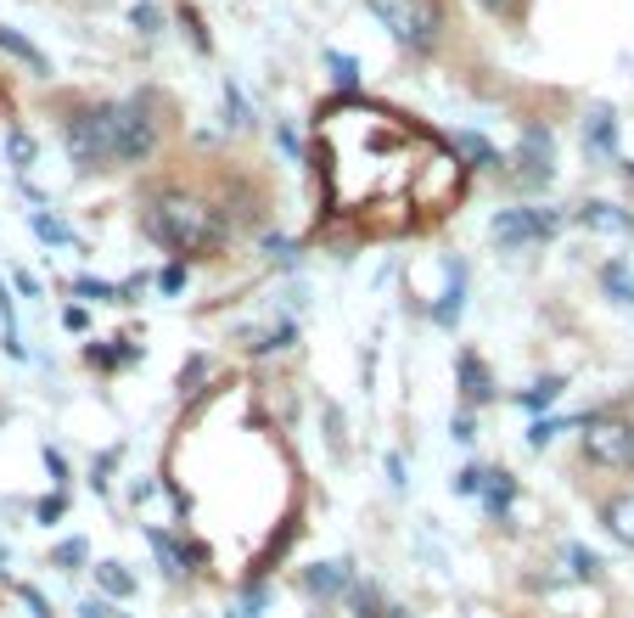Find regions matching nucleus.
Segmentation results:
<instances>
[{
  "label": "nucleus",
  "mask_w": 634,
  "mask_h": 618,
  "mask_svg": "<svg viewBox=\"0 0 634 618\" xmlns=\"http://www.w3.org/2000/svg\"><path fill=\"white\" fill-rule=\"evenodd\" d=\"M68 512V495H52V501H39V523H45V529H52V523Z\"/></svg>",
  "instance_id": "7c9ffc66"
},
{
  "label": "nucleus",
  "mask_w": 634,
  "mask_h": 618,
  "mask_svg": "<svg viewBox=\"0 0 634 618\" xmlns=\"http://www.w3.org/2000/svg\"><path fill=\"white\" fill-rule=\"evenodd\" d=\"M562 389H567L562 377H540V383H533V389L522 394V405H528V411H540V405H556V400H562Z\"/></svg>",
  "instance_id": "aec40b11"
},
{
  "label": "nucleus",
  "mask_w": 634,
  "mask_h": 618,
  "mask_svg": "<svg viewBox=\"0 0 634 618\" xmlns=\"http://www.w3.org/2000/svg\"><path fill=\"white\" fill-rule=\"evenodd\" d=\"M601 523L612 529V540L634 546V495H618V501H607V506H601Z\"/></svg>",
  "instance_id": "9b49d317"
},
{
  "label": "nucleus",
  "mask_w": 634,
  "mask_h": 618,
  "mask_svg": "<svg viewBox=\"0 0 634 618\" xmlns=\"http://www.w3.org/2000/svg\"><path fill=\"white\" fill-rule=\"evenodd\" d=\"M68 153H73L79 169L113 164V158H107V119H102V108H90V113H73V119H68Z\"/></svg>",
  "instance_id": "423d86ee"
},
{
  "label": "nucleus",
  "mask_w": 634,
  "mask_h": 618,
  "mask_svg": "<svg viewBox=\"0 0 634 618\" xmlns=\"http://www.w3.org/2000/svg\"><path fill=\"white\" fill-rule=\"evenodd\" d=\"M477 484H483L477 467H461V472H455V490H461V495H477Z\"/></svg>",
  "instance_id": "72a5a7b5"
},
{
  "label": "nucleus",
  "mask_w": 634,
  "mask_h": 618,
  "mask_svg": "<svg viewBox=\"0 0 634 618\" xmlns=\"http://www.w3.org/2000/svg\"><path fill=\"white\" fill-rule=\"evenodd\" d=\"M601 288L618 299V304H629L634 310V270L623 265V259H612V265H601Z\"/></svg>",
  "instance_id": "ddd939ff"
},
{
  "label": "nucleus",
  "mask_w": 634,
  "mask_h": 618,
  "mask_svg": "<svg viewBox=\"0 0 634 618\" xmlns=\"http://www.w3.org/2000/svg\"><path fill=\"white\" fill-rule=\"evenodd\" d=\"M84 562V540H63L57 546V568H79Z\"/></svg>",
  "instance_id": "c756f323"
},
{
  "label": "nucleus",
  "mask_w": 634,
  "mask_h": 618,
  "mask_svg": "<svg viewBox=\"0 0 634 618\" xmlns=\"http://www.w3.org/2000/svg\"><path fill=\"white\" fill-rule=\"evenodd\" d=\"M365 7L399 45H410V52H432V40H438V7H432V0H365Z\"/></svg>",
  "instance_id": "7ed1b4c3"
},
{
  "label": "nucleus",
  "mask_w": 634,
  "mask_h": 618,
  "mask_svg": "<svg viewBox=\"0 0 634 618\" xmlns=\"http://www.w3.org/2000/svg\"><path fill=\"white\" fill-rule=\"evenodd\" d=\"M45 472H52V484H57V490L68 484V461H63V450H52V445H45Z\"/></svg>",
  "instance_id": "c85d7f7f"
},
{
  "label": "nucleus",
  "mask_w": 634,
  "mask_h": 618,
  "mask_svg": "<svg viewBox=\"0 0 634 618\" xmlns=\"http://www.w3.org/2000/svg\"><path fill=\"white\" fill-rule=\"evenodd\" d=\"M556 225H562V214H551V209H500V214L489 220V236H495L506 254H517V248H528V243H545V236H556Z\"/></svg>",
  "instance_id": "39448f33"
},
{
  "label": "nucleus",
  "mask_w": 634,
  "mask_h": 618,
  "mask_svg": "<svg viewBox=\"0 0 634 618\" xmlns=\"http://www.w3.org/2000/svg\"><path fill=\"white\" fill-rule=\"evenodd\" d=\"M0 52H7V57H18L29 74H45V52H39L34 40H23L18 29H0Z\"/></svg>",
  "instance_id": "f8f14e48"
},
{
  "label": "nucleus",
  "mask_w": 634,
  "mask_h": 618,
  "mask_svg": "<svg viewBox=\"0 0 634 618\" xmlns=\"http://www.w3.org/2000/svg\"><path fill=\"white\" fill-rule=\"evenodd\" d=\"M343 585H349L343 562H320V568H309V591H315V596H331V591H343Z\"/></svg>",
  "instance_id": "a211bd4d"
},
{
  "label": "nucleus",
  "mask_w": 634,
  "mask_h": 618,
  "mask_svg": "<svg viewBox=\"0 0 634 618\" xmlns=\"http://www.w3.org/2000/svg\"><path fill=\"white\" fill-rule=\"evenodd\" d=\"M129 23H135L140 34H158V29H163V18H158V7H135V12H129Z\"/></svg>",
  "instance_id": "cd10ccee"
},
{
  "label": "nucleus",
  "mask_w": 634,
  "mask_h": 618,
  "mask_svg": "<svg viewBox=\"0 0 634 618\" xmlns=\"http://www.w3.org/2000/svg\"><path fill=\"white\" fill-rule=\"evenodd\" d=\"M483 7H489V12H500V7H506V0H483Z\"/></svg>",
  "instance_id": "c9c22d12"
},
{
  "label": "nucleus",
  "mask_w": 634,
  "mask_h": 618,
  "mask_svg": "<svg viewBox=\"0 0 634 618\" xmlns=\"http://www.w3.org/2000/svg\"><path fill=\"white\" fill-rule=\"evenodd\" d=\"M556 434H562V422H533V427H528V445H533V450H545Z\"/></svg>",
  "instance_id": "bb28decb"
},
{
  "label": "nucleus",
  "mask_w": 634,
  "mask_h": 618,
  "mask_svg": "<svg viewBox=\"0 0 634 618\" xmlns=\"http://www.w3.org/2000/svg\"><path fill=\"white\" fill-rule=\"evenodd\" d=\"M354 607H360V613H354V618H387V613H382V602H376V591H371V585H354Z\"/></svg>",
  "instance_id": "393cba45"
},
{
  "label": "nucleus",
  "mask_w": 634,
  "mask_h": 618,
  "mask_svg": "<svg viewBox=\"0 0 634 618\" xmlns=\"http://www.w3.org/2000/svg\"><path fill=\"white\" fill-rule=\"evenodd\" d=\"M79 618H113V607H107L102 596H95V602H84V607H79Z\"/></svg>",
  "instance_id": "f704fd0d"
},
{
  "label": "nucleus",
  "mask_w": 634,
  "mask_h": 618,
  "mask_svg": "<svg viewBox=\"0 0 634 618\" xmlns=\"http://www.w3.org/2000/svg\"><path fill=\"white\" fill-rule=\"evenodd\" d=\"M584 225H596V231H629L634 220L623 214V209H612V203H584V214H578Z\"/></svg>",
  "instance_id": "dca6fc26"
},
{
  "label": "nucleus",
  "mask_w": 634,
  "mask_h": 618,
  "mask_svg": "<svg viewBox=\"0 0 634 618\" xmlns=\"http://www.w3.org/2000/svg\"><path fill=\"white\" fill-rule=\"evenodd\" d=\"M225 113H230V124H236V130L248 124V102H241V90H236V85H225Z\"/></svg>",
  "instance_id": "a878e982"
},
{
  "label": "nucleus",
  "mask_w": 634,
  "mask_h": 618,
  "mask_svg": "<svg viewBox=\"0 0 634 618\" xmlns=\"http://www.w3.org/2000/svg\"><path fill=\"white\" fill-rule=\"evenodd\" d=\"M34 236H39V243H63V248L73 243V231H68L57 214H34Z\"/></svg>",
  "instance_id": "4be33fe9"
},
{
  "label": "nucleus",
  "mask_w": 634,
  "mask_h": 618,
  "mask_svg": "<svg viewBox=\"0 0 634 618\" xmlns=\"http://www.w3.org/2000/svg\"><path fill=\"white\" fill-rule=\"evenodd\" d=\"M584 456L607 472H634V422H623V416L584 422Z\"/></svg>",
  "instance_id": "20e7f679"
},
{
  "label": "nucleus",
  "mask_w": 634,
  "mask_h": 618,
  "mask_svg": "<svg viewBox=\"0 0 634 618\" xmlns=\"http://www.w3.org/2000/svg\"><path fill=\"white\" fill-rule=\"evenodd\" d=\"M455 153H466L477 169H489V164H495V147H489L483 135H472V130H461V135H455Z\"/></svg>",
  "instance_id": "6ab92c4d"
},
{
  "label": "nucleus",
  "mask_w": 634,
  "mask_h": 618,
  "mask_svg": "<svg viewBox=\"0 0 634 618\" xmlns=\"http://www.w3.org/2000/svg\"><path fill=\"white\" fill-rule=\"evenodd\" d=\"M326 63L337 68V85H349V90L360 85V68H354V57H343V52H326Z\"/></svg>",
  "instance_id": "b1692460"
},
{
  "label": "nucleus",
  "mask_w": 634,
  "mask_h": 618,
  "mask_svg": "<svg viewBox=\"0 0 634 618\" xmlns=\"http://www.w3.org/2000/svg\"><path fill=\"white\" fill-rule=\"evenodd\" d=\"M7 153H12V169H29L39 147H34V135H29V130H7Z\"/></svg>",
  "instance_id": "412c9836"
},
{
  "label": "nucleus",
  "mask_w": 634,
  "mask_h": 618,
  "mask_svg": "<svg viewBox=\"0 0 634 618\" xmlns=\"http://www.w3.org/2000/svg\"><path fill=\"white\" fill-rule=\"evenodd\" d=\"M461 304H466V299H461V265H450V293L432 304V321H438V326H455V321H461Z\"/></svg>",
  "instance_id": "4468645a"
},
{
  "label": "nucleus",
  "mask_w": 634,
  "mask_h": 618,
  "mask_svg": "<svg viewBox=\"0 0 634 618\" xmlns=\"http://www.w3.org/2000/svg\"><path fill=\"white\" fill-rule=\"evenodd\" d=\"M450 434H455L461 445H472V439H477V422H472V411H461V416L450 422Z\"/></svg>",
  "instance_id": "2f4dec72"
},
{
  "label": "nucleus",
  "mask_w": 634,
  "mask_h": 618,
  "mask_svg": "<svg viewBox=\"0 0 634 618\" xmlns=\"http://www.w3.org/2000/svg\"><path fill=\"white\" fill-rule=\"evenodd\" d=\"M140 231L169 254H208V248L225 243L219 214L208 203H197V198H185V192H158L140 209Z\"/></svg>",
  "instance_id": "f257e3e1"
},
{
  "label": "nucleus",
  "mask_w": 634,
  "mask_h": 618,
  "mask_svg": "<svg viewBox=\"0 0 634 618\" xmlns=\"http://www.w3.org/2000/svg\"><path fill=\"white\" fill-rule=\"evenodd\" d=\"M102 119H107V158H113V164H140V158H152V147H158V124H152V113H146L140 97H129V102H107Z\"/></svg>",
  "instance_id": "f03ea898"
},
{
  "label": "nucleus",
  "mask_w": 634,
  "mask_h": 618,
  "mask_svg": "<svg viewBox=\"0 0 634 618\" xmlns=\"http://www.w3.org/2000/svg\"><path fill=\"white\" fill-rule=\"evenodd\" d=\"M95 585H102L107 596H118V602L135 596V580L124 574V562H95Z\"/></svg>",
  "instance_id": "2eb2a0df"
},
{
  "label": "nucleus",
  "mask_w": 634,
  "mask_h": 618,
  "mask_svg": "<svg viewBox=\"0 0 634 618\" xmlns=\"http://www.w3.org/2000/svg\"><path fill=\"white\" fill-rule=\"evenodd\" d=\"M567 562H573V574H578V580H596V574H601V557H596V551H584V546H567Z\"/></svg>",
  "instance_id": "5701e85b"
},
{
  "label": "nucleus",
  "mask_w": 634,
  "mask_h": 618,
  "mask_svg": "<svg viewBox=\"0 0 634 618\" xmlns=\"http://www.w3.org/2000/svg\"><path fill=\"white\" fill-rule=\"evenodd\" d=\"M517 180L522 186H551L556 175V135L551 130H522V153H517Z\"/></svg>",
  "instance_id": "0eeeda50"
},
{
  "label": "nucleus",
  "mask_w": 634,
  "mask_h": 618,
  "mask_svg": "<svg viewBox=\"0 0 634 618\" xmlns=\"http://www.w3.org/2000/svg\"><path fill=\"white\" fill-rule=\"evenodd\" d=\"M73 293L90 299V304H124V288H118V281H95V276H79Z\"/></svg>",
  "instance_id": "f3484780"
},
{
  "label": "nucleus",
  "mask_w": 634,
  "mask_h": 618,
  "mask_svg": "<svg viewBox=\"0 0 634 618\" xmlns=\"http://www.w3.org/2000/svg\"><path fill=\"white\" fill-rule=\"evenodd\" d=\"M455 366H461V394H466V405H489V400H495V377H489V366H483L472 349H466Z\"/></svg>",
  "instance_id": "6e6552de"
},
{
  "label": "nucleus",
  "mask_w": 634,
  "mask_h": 618,
  "mask_svg": "<svg viewBox=\"0 0 634 618\" xmlns=\"http://www.w3.org/2000/svg\"><path fill=\"white\" fill-rule=\"evenodd\" d=\"M483 479H489V484H477V490H483V506H489L495 517H506L511 501H517V479H511V472H483Z\"/></svg>",
  "instance_id": "9d476101"
},
{
  "label": "nucleus",
  "mask_w": 634,
  "mask_h": 618,
  "mask_svg": "<svg viewBox=\"0 0 634 618\" xmlns=\"http://www.w3.org/2000/svg\"><path fill=\"white\" fill-rule=\"evenodd\" d=\"M158 288H163V293H180V288H185V265H169V270L158 276Z\"/></svg>",
  "instance_id": "473e14b6"
},
{
  "label": "nucleus",
  "mask_w": 634,
  "mask_h": 618,
  "mask_svg": "<svg viewBox=\"0 0 634 618\" xmlns=\"http://www.w3.org/2000/svg\"><path fill=\"white\" fill-rule=\"evenodd\" d=\"M584 147H590L596 158L618 153V119H612V108H596L590 119H584Z\"/></svg>",
  "instance_id": "1a4fd4ad"
}]
</instances>
